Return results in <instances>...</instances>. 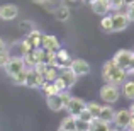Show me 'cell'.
<instances>
[{
  "label": "cell",
  "instance_id": "6da1fadb",
  "mask_svg": "<svg viewBox=\"0 0 134 131\" xmlns=\"http://www.w3.org/2000/svg\"><path fill=\"white\" fill-rule=\"evenodd\" d=\"M127 73L121 68L119 65H115L114 60H109L102 66V78L105 80V83H114V85H121L122 82H126Z\"/></svg>",
  "mask_w": 134,
  "mask_h": 131
},
{
  "label": "cell",
  "instance_id": "7a4b0ae2",
  "mask_svg": "<svg viewBox=\"0 0 134 131\" xmlns=\"http://www.w3.org/2000/svg\"><path fill=\"white\" fill-rule=\"evenodd\" d=\"M115 61V65H119L126 73H132L134 70V53L129 49H119L112 58Z\"/></svg>",
  "mask_w": 134,
  "mask_h": 131
},
{
  "label": "cell",
  "instance_id": "3957f363",
  "mask_svg": "<svg viewBox=\"0 0 134 131\" xmlns=\"http://www.w3.org/2000/svg\"><path fill=\"white\" fill-rule=\"evenodd\" d=\"M100 99L102 101H105L107 104H114V102L119 101V95H121V90H119L117 85H114V83H105L104 87L100 88Z\"/></svg>",
  "mask_w": 134,
  "mask_h": 131
},
{
  "label": "cell",
  "instance_id": "277c9868",
  "mask_svg": "<svg viewBox=\"0 0 134 131\" xmlns=\"http://www.w3.org/2000/svg\"><path fill=\"white\" fill-rule=\"evenodd\" d=\"M3 68H5V72H7L9 77H14L15 73L26 70V65H24L22 56H10V60L7 61V65L3 66Z\"/></svg>",
  "mask_w": 134,
  "mask_h": 131
},
{
  "label": "cell",
  "instance_id": "5b68a950",
  "mask_svg": "<svg viewBox=\"0 0 134 131\" xmlns=\"http://www.w3.org/2000/svg\"><path fill=\"white\" fill-rule=\"evenodd\" d=\"M70 68L73 70V73H75L76 77H83V75H88L92 66L90 63L87 61V60H82V58H76V60H71L70 61Z\"/></svg>",
  "mask_w": 134,
  "mask_h": 131
},
{
  "label": "cell",
  "instance_id": "8992f818",
  "mask_svg": "<svg viewBox=\"0 0 134 131\" xmlns=\"http://www.w3.org/2000/svg\"><path fill=\"white\" fill-rule=\"evenodd\" d=\"M129 26V19L126 14L122 12H115L112 15V33H121V31H126Z\"/></svg>",
  "mask_w": 134,
  "mask_h": 131
},
{
  "label": "cell",
  "instance_id": "52a82bcc",
  "mask_svg": "<svg viewBox=\"0 0 134 131\" xmlns=\"http://www.w3.org/2000/svg\"><path fill=\"white\" fill-rule=\"evenodd\" d=\"M85 106H87V102L83 101V99H80V97H73L71 95V99H70V102L68 104H66V111H68V114L70 116H78L80 112L83 111V109H85Z\"/></svg>",
  "mask_w": 134,
  "mask_h": 131
},
{
  "label": "cell",
  "instance_id": "ba28073f",
  "mask_svg": "<svg viewBox=\"0 0 134 131\" xmlns=\"http://www.w3.org/2000/svg\"><path fill=\"white\" fill-rule=\"evenodd\" d=\"M44 85V78L41 73H37L34 68H27V78H26V87L31 88H39Z\"/></svg>",
  "mask_w": 134,
  "mask_h": 131
},
{
  "label": "cell",
  "instance_id": "9c48e42d",
  "mask_svg": "<svg viewBox=\"0 0 134 131\" xmlns=\"http://www.w3.org/2000/svg\"><path fill=\"white\" fill-rule=\"evenodd\" d=\"M131 111L129 109H119V111H115V116H114V124L117 126V128H127L129 126V121H131Z\"/></svg>",
  "mask_w": 134,
  "mask_h": 131
},
{
  "label": "cell",
  "instance_id": "30bf717a",
  "mask_svg": "<svg viewBox=\"0 0 134 131\" xmlns=\"http://www.w3.org/2000/svg\"><path fill=\"white\" fill-rule=\"evenodd\" d=\"M39 48H43L44 51H58V49L61 48V44H59V41H58L56 36H53V34H43Z\"/></svg>",
  "mask_w": 134,
  "mask_h": 131
},
{
  "label": "cell",
  "instance_id": "8fae6325",
  "mask_svg": "<svg viewBox=\"0 0 134 131\" xmlns=\"http://www.w3.org/2000/svg\"><path fill=\"white\" fill-rule=\"evenodd\" d=\"M58 77L63 80V83H65L66 90H68V88H71L73 85H75V83H76V78H78V77H76L75 73H73V70L70 68V66L59 68V75H58Z\"/></svg>",
  "mask_w": 134,
  "mask_h": 131
},
{
  "label": "cell",
  "instance_id": "7c38bea8",
  "mask_svg": "<svg viewBox=\"0 0 134 131\" xmlns=\"http://www.w3.org/2000/svg\"><path fill=\"white\" fill-rule=\"evenodd\" d=\"M19 15V7L14 3H5L0 7V19L2 20H12Z\"/></svg>",
  "mask_w": 134,
  "mask_h": 131
},
{
  "label": "cell",
  "instance_id": "4fadbf2b",
  "mask_svg": "<svg viewBox=\"0 0 134 131\" xmlns=\"http://www.w3.org/2000/svg\"><path fill=\"white\" fill-rule=\"evenodd\" d=\"M90 7H92V10H93V14H98V15H107L109 10H110L109 0H92Z\"/></svg>",
  "mask_w": 134,
  "mask_h": 131
},
{
  "label": "cell",
  "instance_id": "5bb4252c",
  "mask_svg": "<svg viewBox=\"0 0 134 131\" xmlns=\"http://www.w3.org/2000/svg\"><path fill=\"white\" fill-rule=\"evenodd\" d=\"M46 104H48V107L51 109V111H54V112H59V111H63V109H65V104H63L59 94L46 95Z\"/></svg>",
  "mask_w": 134,
  "mask_h": 131
},
{
  "label": "cell",
  "instance_id": "9a60e30c",
  "mask_svg": "<svg viewBox=\"0 0 134 131\" xmlns=\"http://www.w3.org/2000/svg\"><path fill=\"white\" fill-rule=\"evenodd\" d=\"M70 61H71V58H70V55H68V51L66 49H63V48H59L58 51H56V68H65V66H68L70 65Z\"/></svg>",
  "mask_w": 134,
  "mask_h": 131
},
{
  "label": "cell",
  "instance_id": "2e32d148",
  "mask_svg": "<svg viewBox=\"0 0 134 131\" xmlns=\"http://www.w3.org/2000/svg\"><path fill=\"white\" fill-rule=\"evenodd\" d=\"M24 39L32 46V48H39V46H41V39H43V33H41V31H37V29H32L31 33L26 34V38H24Z\"/></svg>",
  "mask_w": 134,
  "mask_h": 131
},
{
  "label": "cell",
  "instance_id": "e0dca14e",
  "mask_svg": "<svg viewBox=\"0 0 134 131\" xmlns=\"http://www.w3.org/2000/svg\"><path fill=\"white\" fill-rule=\"evenodd\" d=\"M53 15H54L56 20L65 22V20L70 19V9L66 5H58V7H54V10H53Z\"/></svg>",
  "mask_w": 134,
  "mask_h": 131
},
{
  "label": "cell",
  "instance_id": "ac0fdd59",
  "mask_svg": "<svg viewBox=\"0 0 134 131\" xmlns=\"http://www.w3.org/2000/svg\"><path fill=\"white\" fill-rule=\"evenodd\" d=\"M114 116H115L114 107H110V106H102L100 114H98V119H102V121H105V123L110 124V123L114 121Z\"/></svg>",
  "mask_w": 134,
  "mask_h": 131
},
{
  "label": "cell",
  "instance_id": "d6986e66",
  "mask_svg": "<svg viewBox=\"0 0 134 131\" xmlns=\"http://www.w3.org/2000/svg\"><path fill=\"white\" fill-rule=\"evenodd\" d=\"M59 129L63 131H76V118L75 116H66L59 124Z\"/></svg>",
  "mask_w": 134,
  "mask_h": 131
},
{
  "label": "cell",
  "instance_id": "ffe728a7",
  "mask_svg": "<svg viewBox=\"0 0 134 131\" xmlns=\"http://www.w3.org/2000/svg\"><path fill=\"white\" fill-rule=\"evenodd\" d=\"M122 95L129 101H134V80L122 82Z\"/></svg>",
  "mask_w": 134,
  "mask_h": 131
},
{
  "label": "cell",
  "instance_id": "44dd1931",
  "mask_svg": "<svg viewBox=\"0 0 134 131\" xmlns=\"http://www.w3.org/2000/svg\"><path fill=\"white\" fill-rule=\"evenodd\" d=\"M90 131H110V128H109V123L95 118L93 121L90 123Z\"/></svg>",
  "mask_w": 134,
  "mask_h": 131
},
{
  "label": "cell",
  "instance_id": "7402d4cb",
  "mask_svg": "<svg viewBox=\"0 0 134 131\" xmlns=\"http://www.w3.org/2000/svg\"><path fill=\"white\" fill-rule=\"evenodd\" d=\"M58 75H59V70L56 66H48L46 72L43 73V78H44V82H54L58 78Z\"/></svg>",
  "mask_w": 134,
  "mask_h": 131
},
{
  "label": "cell",
  "instance_id": "603a6c76",
  "mask_svg": "<svg viewBox=\"0 0 134 131\" xmlns=\"http://www.w3.org/2000/svg\"><path fill=\"white\" fill-rule=\"evenodd\" d=\"M12 78V82L15 83V85H26V78H27V68L22 70V72L15 73L14 77H10Z\"/></svg>",
  "mask_w": 134,
  "mask_h": 131
},
{
  "label": "cell",
  "instance_id": "cb8c5ba5",
  "mask_svg": "<svg viewBox=\"0 0 134 131\" xmlns=\"http://www.w3.org/2000/svg\"><path fill=\"white\" fill-rule=\"evenodd\" d=\"M100 29L104 33H112V15H104L100 20Z\"/></svg>",
  "mask_w": 134,
  "mask_h": 131
},
{
  "label": "cell",
  "instance_id": "d4e9b609",
  "mask_svg": "<svg viewBox=\"0 0 134 131\" xmlns=\"http://www.w3.org/2000/svg\"><path fill=\"white\" fill-rule=\"evenodd\" d=\"M43 88H44V94L46 95H53V94H59V92H61L58 87H56L54 82H44Z\"/></svg>",
  "mask_w": 134,
  "mask_h": 131
},
{
  "label": "cell",
  "instance_id": "484cf974",
  "mask_svg": "<svg viewBox=\"0 0 134 131\" xmlns=\"http://www.w3.org/2000/svg\"><path fill=\"white\" fill-rule=\"evenodd\" d=\"M85 107L90 111V114L93 116V118H98V114H100V109H102V106H100V104H95V102H87V106H85Z\"/></svg>",
  "mask_w": 134,
  "mask_h": 131
},
{
  "label": "cell",
  "instance_id": "4316f807",
  "mask_svg": "<svg viewBox=\"0 0 134 131\" xmlns=\"http://www.w3.org/2000/svg\"><path fill=\"white\" fill-rule=\"evenodd\" d=\"M63 2L65 0H43V2H39V3H44V7L49 10V12H53L54 10V5L58 7V5H63Z\"/></svg>",
  "mask_w": 134,
  "mask_h": 131
},
{
  "label": "cell",
  "instance_id": "83f0119b",
  "mask_svg": "<svg viewBox=\"0 0 134 131\" xmlns=\"http://www.w3.org/2000/svg\"><path fill=\"white\" fill-rule=\"evenodd\" d=\"M76 119H80V121H87V123H92V121H93L95 118H93V116L90 114V111H88V109L85 107V109H83V111L80 112L78 116H76Z\"/></svg>",
  "mask_w": 134,
  "mask_h": 131
},
{
  "label": "cell",
  "instance_id": "f1b7e54d",
  "mask_svg": "<svg viewBox=\"0 0 134 131\" xmlns=\"http://www.w3.org/2000/svg\"><path fill=\"white\" fill-rule=\"evenodd\" d=\"M109 3H110V10L121 12V9L126 5V0H109Z\"/></svg>",
  "mask_w": 134,
  "mask_h": 131
},
{
  "label": "cell",
  "instance_id": "f546056e",
  "mask_svg": "<svg viewBox=\"0 0 134 131\" xmlns=\"http://www.w3.org/2000/svg\"><path fill=\"white\" fill-rule=\"evenodd\" d=\"M19 44H20V53H22V56H24V55H27V53H31V51L34 49V48H32V46H31L29 43H27L26 39H22Z\"/></svg>",
  "mask_w": 134,
  "mask_h": 131
},
{
  "label": "cell",
  "instance_id": "4dcf8cb0",
  "mask_svg": "<svg viewBox=\"0 0 134 131\" xmlns=\"http://www.w3.org/2000/svg\"><path fill=\"white\" fill-rule=\"evenodd\" d=\"M126 15H127L129 22H134V2L126 5Z\"/></svg>",
  "mask_w": 134,
  "mask_h": 131
},
{
  "label": "cell",
  "instance_id": "1f68e13d",
  "mask_svg": "<svg viewBox=\"0 0 134 131\" xmlns=\"http://www.w3.org/2000/svg\"><path fill=\"white\" fill-rule=\"evenodd\" d=\"M76 131H90V123L76 119Z\"/></svg>",
  "mask_w": 134,
  "mask_h": 131
},
{
  "label": "cell",
  "instance_id": "d6a6232c",
  "mask_svg": "<svg viewBox=\"0 0 134 131\" xmlns=\"http://www.w3.org/2000/svg\"><path fill=\"white\" fill-rule=\"evenodd\" d=\"M9 60H10V53L7 49L5 51H0V66H5Z\"/></svg>",
  "mask_w": 134,
  "mask_h": 131
},
{
  "label": "cell",
  "instance_id": "836d02e7",
  "mask_svg": "<svg viewBox=\"0 0 134 131\" xmlns=\"http://www.w3.org/2000/svg\"><path fill=\"white\" fill-rule=\"evenodd\" d=\"M19 29L20 31H26V33H31L34 29V24L32 22H20L19 24Z\"/></svg>",
  "mask_w": 134,
  "mask_h": 131
},
{
  "label": "cell",
  "instance_id": "e575fe53",
  "mask_svg": "<svg viewBox=\"0 0 134 131\" xmlns=\"http://www.w3.org/2000/svg\"><path fill=\"white\" fill-rule=\"evenodd\" d=\"M59 97H61L63 104H65V107H66V104H68V102H70V99H71V95L68 94V90H61V92H59Z\"/></svg>",
  "mask_w": 134,
  "mask_h": 131
},
{
  "label": "cell",
  "instance_id": "d590c367",
  "mask_svg": "<svg viewBox=\"0 0 134 131\" xmlns=\"http://www.w3.org/2000/svg\"><path fill=\"white\" fill-rule=\"evenodd\" d=\"M5 49H7V44H5V41L0 38V51H5Z\"/></svg>",
  "mask_w": 134,
  "mask_h": 131
},
{
  "label": "cell",
  "instance_id": "8d00e7d4",
  "mask_svg": "<svg viewBox=\"0 0 134 131\" xmlns=\"http://www.w3.org/2000/svg\"><path fill=\"white\" fill-rule=\"evenodd\" d=\"M127 129H134V116H131V121H129V126Z\"/></svg>",
  "mask_w": 134,
  "mask_h": 131
},
{
  "label": "cell",
  "instance_id": "74e56055",
  "mask_svg": "<svg viewBox=\"0 0 134 131\" xmlns=\"http://www.w3.org/2000/svg\"><path fill=\"white\" fill-rule=\"evenodd\" d=\"M129 111H131V114L134 116V102H132V106H131V107H129Z\"/></svg>",
  "mask_w": 134,
  "mask_h": 131
},
{
  "label": "cell",
  "instance_id": "f35d334b",
  "mask_svg": "<svg viewBox=\"0 0 134 131\" xmlns=\"http://www.w3.org/2000/svg\"><path fill=\"white\" fill-rule=\"evenodd\" d=\"M131 2H134V0H126V5H127V3H131Z\"/></svg>",
  "mask_w": 134,
  "mask_h": 131
},
{
  "label": "cell",
  "instance_id": "ab89813d",
  "mask_svg": "<svg viewBox=\"0 0 134 131\" xmlns=\"http://www.w3.org/2000/svg\"><path fill=\"white\" fill-rule=\"evenodd\" d=\"M110 131H119V129H110Z\"/></svg>",
  "mask_w": 134,
  "mask_h": 131
},
{
  "label": "cell",
  "instance_id": "60d3db41",
  "mask_svg": "<svg viewBox=\"0 0 134 131\" xmlns=\"http://www.w3.org/2000/svg\"><path fill=\"white\" fill-rule=\"evenodd\" d=\"M36 2H43V0H36Z\"/></svg>",
  "mask_w": 134,
  "mask_h": 131
},
{
  "label": "cell",
  "instance_id": "b9f144b4",
  "mask_svg": "<svg viewBox=\"0 0 134 131\" xmlns=\"http://www.w3.org/2000/svg\"><path fill=\"white\" fill-rule=\"evenodd\" d=\"M129 131H134V129H129Z\"/></svg>",
  "mask_w": 134,
  "mask_h": 131
},
{
  "label": "cell",
  "instance_id": "7bdbcfd3",
  "mask_svg": "<svg viewBox=\"0 0 134 131\" xmlns=\"http://www.w3.org/2000/svg\"><path fill=\"white\" fill-rule=\"evenodd\" d=\"M58 131H63V129H58Z\"/></svg>",
  "mask_w": 134,
  "mask_h": 131
},
{
  "label": "cell",
  "instance_id": "ee69618b",
  "mask_svg": "<svg viewBox=\"0 0 134 131\" xmlns=\"http://www.w3.org/2000/svg\"><path fill=\"white\" fill-rule=\"evenodd\" d=\"M71 2H75V0H71Z\"/></svg>",
  "mask_w": 134,
  "mask_h": 131
},
{
  "label": "cell",
  "instance_id": "f6af8a7d",
  "mask_svg": "<svg viewBox=\"0 0 134 131\" xmlns=\"http://www.w3.org/2000/svg\"><path fill=\"white\" fill-rule=\"evenodd\" d=\"M132 73H134V70H132Z\"/></svg>",
  "mask_w": 134,
  "mask_h": 131
}]
</instances>
